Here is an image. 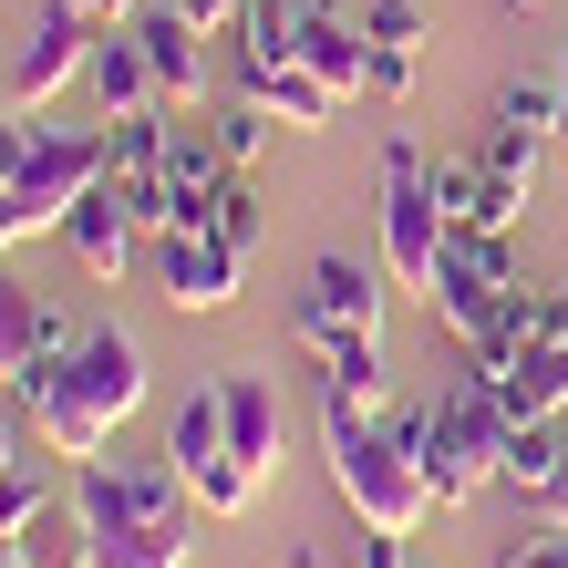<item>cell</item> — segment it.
Instances as JSON below:
<instances>
[{
	"mask_svg": "<svg viewBox=\"0 0 568 568\" xmlns=\"http://www.w3.org/2000/svg\"><path fill=\"white\" fill-rule=\"evenodd\" d=\"M11 393H21L31 434H42V455L93 465V455L114 445V424H135V414H145V393H155V383H145V342H135V331H124V321H93L73 362H31Z\"/></svg>",
	"mask_w": 568,
	"mask_h": 568,
	"instance_id": "obj_1",
	"label": "cell"
},
{
	"mask_svg": "<svg viewBox=\"0 0 568 568\" xmlns=\"http://www.w3.org/2000/svg\"><path fill=\"white\" fill-rule=\"evenodd\" d=\"M321 455H331V486H342V507L362 527H393V538H414V527L434 517V486L414 445L393 434V414L352 404V393H321Z\"/></svg>",
	"mask_w": 568,
	"mask_h": 568,
	"instance_id": "obj_2",
	"label": "cell"
},
{
	"mask_svg": "<svg viewBox=\"0 0 568 568\" xmlns=\"http://www.w3.org/2000/svg\"><path fill=\"white\" fill-rule=\"evenodd\" d=\"M93 186H104V135H52L42 124L31 165L0 186V258L31 248V239H62V217H73Z\"/></svg>",
	"mask_w": 568,
	"mask_h": 568,
	"instance_id": "obj_3",
	"label": "cell"
},
{
	"mask_svg": "<svg viewBox=\"0 0 568 568\" xmlns=\"http://www.w3.org/2000/svg\"><path fill=\"white\" fill-rule=\"evenodd\" d=\"M62 507H73V527L93 548H114V538H135V527H165V517H186L196 496L176 465H114V455H93L62 476Z\"/></svg>",
	"mask_w": 568,
	"mask_h": 568,
	"instance_id": "obj_4",
	"label": "cell"
},
{
	"mask_svg": "<svg viewBox=\"0 0 568 568\" xmlns=\"http://www.w3.org/2000/svg\"><path fill=\"white\" fill-rule=\"evenodd\" d=\"M445 207H434V165H424V145L414 135H393L383 145V270H393V290H434V258H445Z\"/></svg>",
	"mask_w": 568,
	"mask_h": 568,
	"instance_id": "obj_5",
	"label": "cell"
},
{
	"mask_svg": "<svg viewBox=\"0 0 568 568\" xmlns=\"http://www.w3.org/2000/svg\"><path fill=\"white\" fill-rule=\"evenodd\" d=\"M383 280L393 270H373V258H311V280H300V300H290V342L300 352H331V342H362V331H383Z\"/></svg>",
	"mask_w": 568,
	"mask_h": 568,
	"instance_id": "obj_6",
	"label": "cell"
},
{
	"mask_svg": "<svg viewBox=\"0 0 568 568\" xmlns=\"http://www.w3.org/2000/svg\"><path fill=\"white\" fill-rule=\"evenodd\" d=\"M239 280H248V248H227L217 227H165V239H155V290L176 300L186 321L227 311V300H239Z\"/></svg>",
	"mask_w": 568,
	"mask_h": 568,
	"instance_id": "obj_7",
	"label": "cell"
},
{
	"mask_svg": "<svg viewBox=\"0 0 568 568\" xmlns=\"http://www.w3.org/2000/svg\"><path fill=\"white\" fill-rule=\"evenodd\" d=\"M93 42H104V31L52 0V11L21 31V52H11V114H42L62 83H83V73H93Z\"/></svg>",
	"mask_w": 568,
	"mask_h": 568,
	"instance_id": "obj_8",
	"label": "cell"
},
{
	"mask_svg": "<svg viewBox=\"0 0 568 568\" xmlns=\"http://www.w3.org/2000/svg\"><path fill=\"white\" fill-rule=\"evenodd\" d=\"M62 248L83 258V280H104V290H114V280H135V258H145L155 239H145V217L124 207V186L104 176V186H93L73 217H62Z\"/></svg>",
	"mask_w": 568,
	"mask_h": 568,
	"instance_id": "obj_9",
	"label": "cell"
},
{
	"mask_svg": "<svg viewBox=\"0 0 568 568\" xmlns=\"http://www.w3.org/2000/svg\"><path fill=\"white\" fill-rule=\"evenodd\" d=\"M393 434L414 445V465H424V486H434V507H465V496H486L496 486V465L465 445V424L445 414V404H424V414H393Z\"/></svg>",
	"mask_w": 568,
	"mask_h": 568,
	"instance_id": "obj_10",
	"label": "cell"
},
{
	"mask_svg": "<svg viewBox=\"0 0 568 568\" xmlns=\"http://www.w3.org/2000/svg\"><path fill=\"white\" fill-rule=\"evenodd\" d=\"M135 42H145V73H155V104L165 114H196L207 104V31H196L186 11H135Z\"/></svg>",
	"mask_w": 568,
	"mask_h": 568,
	"instance_id": "obj_11",
	"label": "cell"
},
{
	"mask_svg": "<svg viewBox=\"0 0 568 568\" xmlns=\"http://www.w3.org/2000/svg\"><path fill=\"white\" fill-rule=\"evenodd\" d=\"M217 404H227V455H239L248 476H280V393H270V362H227Z\"/></svg>",
	"mask_w": 568,
	"mask_h": 568,
	"instance_id": "obj_12",
	"label": "cell"
},
{
	"mask_svg": "<svg viewBox=\"0 0 568 568\" xmlns=\"http://www.w3.org/2000/svg\"><path fill=\"white\" fill-rule=\"evenodd\" d=\"M290 62H311L342 104H352V93H373V31H362L352 11H300V52Z\"/></svg>",
	"mask_w": 568,
	"mask_h": 568,
	"instance_id": "obj_13",
	"label": "cell"
},
{
	"mask_svg": "<svg viewBox=\"0 0 568 568\" xmlns=\"http://www.w3.org/2000/svg\"><path fill=\"white\" fill-rule=\"evenodd\" d=\"M93 104H104V124H124V114H145L155 104V73H145V42H135V21L124 31H104V42H93Z\"/></svg>",
	"mask_w": 568,
	"mask_h": 568,
	"instance_id": "obj_14",
	"label": "cell"
},
{
	"mask_svg": "<svg viewBox=\"0 0 568 568\" xmlns=\"http://www.w3.org/2000/svg\"><path fill=\"white\" fill-rule=\"evenodd\" d=\"M239 93H258V104H270L280 124H300V135H321V124L342 114V93H331V83L311 73V62H270V73H248Z\"/></svg>",
	"mask_w": 568,
	"mask_h": 568,
	"instance_id": "obj_15",
	"label": "cell"
},
{
	"mask_svg": "<svg viewBox=\"0 0 568 568\" xmlns=\"http://www.w3.org/2000/svg\"><path fill=\"white\" fill-rule=\"evenodd\" d=\"M227 455V404H217V383H196L176 414H165V465L176 476H196V465H217Z\"/></svg>",
	"mask_w": 568,
	"mask_h": 568,
	"instance_id": "obj_16",
	"label": "cell"
},
{
	"mask_svg": "<svg viewBox=\"0 0 568 568\" xmlns=\"http://www.w3.org/2000/svg\"><path fill=\"white\" fill-rule=\"evenodd\" d=\"M62 455H11L0 465V538H31L52 507H62V476H52Z\"/></svg>",
	"mask_w": 568,
	"mask_h": 568,
	"instance_id": "obj_17",
	"label": "cell"
},
{
	"mask_svg": "<svg viewBox=\"0 0 568 568\" xmlns=\"http://www.w3.org/2000/svg\"><path fill=\"white\" fill-rule=\"evenodd\" d=\"M300 11H311V0H248L239 11V83L300 52Z\"/></svg>",
	"mask_w": 568,
	"mask_h": 568,
	"instance_id": "obj_18",
	"label": "cell"
},
{
	"mask_svg": "<svg viewBox=\"0 0 568 568\" xmlns=\"http://www.w3.org/2000/svg\"><path fill=\"white\" fill-rule=\"evenodd\" d=\"M321 393H352V404H373V414H383V393H393L383 331H362V342H331V352H321Z\"/></svg>",
	"mask_w": 568,
	"mask_h": 568,
	"instance_id": "obj_19",
	"label": "cell"
},
{
	"mask_svg": "<svg viewBox=\"0 0 568 568\" xmlns=\"http://www.w3.org/2000/svg\"><path fill=\"white\" fill-rule=\"evenodd\" d=\"M434 207H445V227L486 239V155H434Z\"/></svg>",
	"mask_w": 568,
	"mask_h": 568,
	"instance_id": "obj_20",
	"label": "cell"
},
{
	"mask_svg": "<svg viewBox=\"0 0 568 568\" xmlns=\"http://www.w3.org/2000/svg\"><path fill=\"white\" fill-rule=\"evenodd\" d=\"M42 311H52V300H31L21 280H0V383L31 373V352H42Z\"/></svg>",
	"mask_w": 568,
	"mask_h": 568,
	"instance_id": "obj_21",
	"label": "cell"
},
{
	"mask_svg": "<svg viewBox=\"0 0 568 568\" xmlns=\"http://www.w3.org/2000/svg\"><path fill=\"white\" fill-rule=\"evenodd\" d=\"M258 486H270V476H248L239 455H217V465H196V476H186L196 517H217V527H227V517H248V507H258Z\"/></svg>",
	"mask_w": 568,
	"mask_h": 568,
	"instance_id": "obj_22",
	"label": "cell"
},
{
	"mask_svg": "<svg viewBox=\"0 0 568 568\" xmlns=\"http://www.w3.org/2000/svg\"><path fill=\"white\" fill-rule=\"evenodd\" d=\"M196 538H186V517H165V527H135V538H114V548H93V568H186Z\"/></svg>",
	"mask_w": 568,
	"mask_h": 568,
	"instance_id": "obj_23",
	"label": "cell"
},
{
	"mask_svg": "<svg viewBox=\"0 0 568 568\" xmlns=\"http://www.w3.org/2000/svg\"><path fill=\"white\" fill-rule=\"evenodd\" d=\"M270 124H280V114H270V104H258V93H227V104H217V124H207V135H217V145H227V165H239V176H248V165H258V155H270Z\"/></svg>",
	"mask_w": 568,
	"mask_h": 568,
	"instance_id": "obj_24",
	"label": "cell"
},
{
	"mask_svg": "<svg viewBox=\"0 0 568 568\" xmlns=\"http://www.w3.org/2000/svg\"><path fill=\"white\" fill-rule=\"evenodd\" d=\"M548 476H558V414H548V424H517L507 465H496V486H517V496H538Z\"/></svg>",
	"mask_w": 568,
	"mask_h": 568,
	"instance_id": "obj_25",
	"label": "cell"
},
{
	"mask_svg": "<svg viewBox=\"0 0 568 568\" xmlns=\"http://www.w3.org/2000/svg\"><path fill=\"white\" fill-rule=\"evenodd\" d=\"M207 227H217L227 248H258V239H270V196H258L248 176H227V186H217V207H207Z\"/></svg>",
	"mask_w": 568,
	"mask_h": 568,
	"instance_id": "obj_26",
	"label": "cell"
},
{
	"mask_svg": "<svg viewBox=\"0 0 568 568\" xmlns=\"http://www.w3.org/2000/svg\"><path fill=\"white\" fill-rule=\"evenodd\" d=\"M496 124H517V135H548L558 145V73H527L496 93Z\"/></svg>",
	"mask_w": 568,
	"mask_h": 568,
	"instance_id": "obj_27",
	"label": "cell"
},
{
	"mask_svg": "<svg viewBox=\"0 0 568 568\" xmlns=\"http://www.w3.org/2000/svg\"><path fill=\"white\" fill-rule=\"evenodd\" d=\"M517 342H568V290L558 280H517Z\"/></svg>",
	"mask_w": 568,
	"mask_h": 568,
	"instance_id": "obj_28",
	"label": "cell"
},
{
	"mask_svg": "<svg viewBox=\"0 0 568 568\" xmlns=\"http://www.w3.org/2000/svg\"><path fill=\"white\" fill-rule=\"evenodd\" d=\"M362 31L393 42V52H424V11H414V0H362Z\"/></svg>",
	"mask_w": 568,
	"mask_h": 568,
	"instance_id": "obj_29",
	"label": "cell"
},
{
	"mask_svg": "<svg viewBox=\"0 0 568 568\" xmlns=\"http://www.w3.org/2000/svg\"><path fill=\"white\" fill-rule=\"evenodd\" d=\"M538 145H548V135H517V124H496V135H486V165H496V176H517V186H538Z\"/></svg>",
	"mask_w": 568,
	"mask_h": 568,
	"instance_id": "obj_30",
	"label": "cell"
},
{
	"mask_svg": "<svg viewBox=\"0 0 568 568\" xmlns=\"http://www.w3.org/2000/svg\"><path fill=\"white\" fill-rule=\"evenodd\" d=\"M414 73H424V52H393V42H373V93H383V104H404V93H414Z\"/></svg>",
	"mask_w": 568,
	"mask_h": 568,
	"instance_id": "obj_31",
	"label": "cell"
},
{
	"mask_svg": "<svg viewBox=\"0 0 568 568\" xmlns=\"http://www.w3.org/2000/svg\"><path fill=\"white\" fill-rule=\"evenodd\" d=\"M496 568H568V527H527V538L496 558Z\"/></svg>",
	"mask_w": 568,
	"mask_h": 568,
	"instance_id": "obj_32",
	"label": "cell"
},
{
	"mask_svg": "<svg viewBox=\"0 0 568 568\" xmlns=\"http://www.w3.org/2000/svg\"><path fill=\"white\" fill-rule=\"evenodd\" d=\"M527 507H538V527H568V414H558V476L527 496Z\"/></svg>",
	"mask_w": 568,
	"mask_h": 568,
	"instance_id": "obj_33",
	"label": "cell"
},
{
	"mask_svg": "<svg viewBox=\"0 0 568 568\" xmlns=\"http://www.w3.org/2000/svg\"><path fill=\"white\" fill-rule=\"evenodd\" d=\"M31 145H42V124H21V114H11V124H0V186H11V176H21V165H31Z\"/></svg>",
	"mask_w": 568,
	"mask_h": 568,
	"instance_id": "obj_34",
	"label": "cell"
},
{
	"mask_svg": "<svg viewBox=\"0 0 568 568\" xmlns=\"http://www.w3.org/2000/svg\"><path fill=\"white\" fill-rule=\"evenodd\" d=\"M165 11H186L196 31H227V21H239V11H248V0H165Z\"/></svg>",
	"mask_w": 568,
	"mask_h": 568,
	"instance_id": "obj_35",
	"label": "cell"
},
{
	"mask_svg": "<svg viewBox=\"0 0 568 568\" xmlns=\"http://www.w3.org/2000/svg\"><path fill=\"white\" fill-rule=\"evenodd\" d=\"M62 11H83L93 31H124V21H135V0H62Z\"/></svg>",
	"mask_w": 568,
	"mask_h": 568,
	"instance_id": "obj_36",
	"label": "cell"
},
{
	"mask_svg": "<svg viewBox=\"0 0 568 568\" xmlns=\"http://www.w3.org/2000/svg\"><path fill=\"white\" fill-rule=\"evenodd\" d=\"M362 568H404V538L393 527H362Z\"/></svg>",
	"mask_w": 568,
	"mask_h": 568,
	"instance_id": "obj_37",
	"label": "cell"
},
{
	"mask_svg": "<svg viewBox=\"0 0 568 568\" xmlns=\"http://www.w3.org/2000/svg\"><path fill=\"white\" fill-rule=\"evenodd\" d=\"M558 145H568V42H558Z\"/></svg>",
	"mask_w": 568,
	"mask_h": 568,
	"instance_id": "obj_38",
	"label": "cell"
},
{
	"mask_svg": "<svg viewBox=\"0 0 568 568\" xmlns=\"http://www.w3.org/2000/svg\"><path fill=\"white\" fill-rule=\"evenodd\" d=\"M11 455H21V434H11V424H0V465H11Z\"/></svg>",
	"mask_w": 568,
	"mask_h": 568,
	"instance_id": "obj_39",
	"label": "cell"
},
{
	"mask_svg": "<svg viewBox=\"0 0 568 568\" xmlns=\"http://www.w3.org/2000/svg\"><path fill=\"white\" fill-rule=\"evenodd\" d=\"M11 558H21V538H0V568H11Z\"/></svg>",
	"mask_w": 568,
	"mask_h": 568,
	"instance_id": "obj_40",
	"label": "cell"
},
{
	"mask_svg": "<svg viewBox=\"0 0 568 568\" xmlns=\"http://www.w3.org/2000/svg\"><path fill=\"white\" fill-rule=\"evenodd\" d=\"M507 11H538V0H507Z\"/></svg>",
	"mask_w": 568,
	"mask_h": 568,
	"instance_id": "obj_41",
	"label": "cell"
},
{
	"mask_svg": "<svg viewBox=\"0 0 568 568\" xmlns=\"http://www.w3.org/2000/svg\"><path fill=\"white\" fill-rule=\"evenodd\" d=\"M11 568H31V548H21V558H11Z\"/></svg>",
	"mask_w": 568,
	"mask_h": 568,
	"instance_id": "obj_42",
	"label": "cell"
}]
</instances>
